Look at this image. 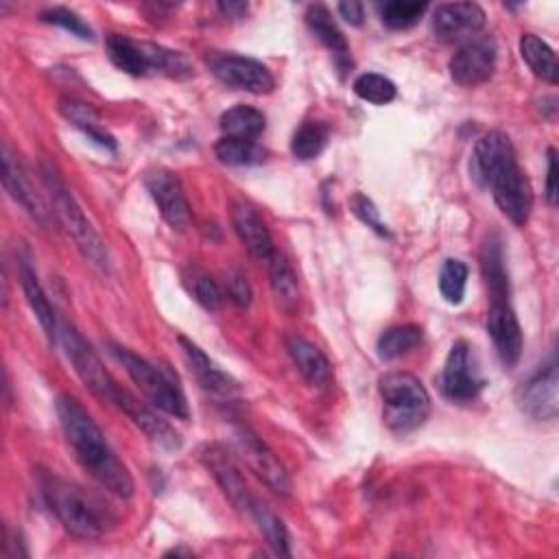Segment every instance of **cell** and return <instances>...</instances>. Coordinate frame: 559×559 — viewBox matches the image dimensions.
Returning a JSON list of instances; mask_svg holds the SVG:
<instances>
[{
	"label": "cell",
	"mask_w": 559,
	"mask_h": 559,
	"mask_svg": "<svg viewBox=\"0 0 559 559\" xmlns=\"http://www.w3.org/2000/svg\"><path fill=\"white\" fill-rule=\"evenodd\" d=\"M480 271L491 301H509V273L504 266L502 240L496 231L487 234L480 245Z\"/></svg>",
	"instance_id": "cb8c5ba5"
},
{
	"label": "cell",
	"mask_w": 559,
	"mask_h": 559,
	"mask_svg": "<svg viewBox=\"0 0 559 559\" xmlns=\"http://www.w3.org/2000/svg\"><path fill=\"white\" fill-rule=\"evenodd\" d=\"M349 205H352V212H354L362 223H367V227H371V229L378 231L380 236H386V234H389L386 225L380 221L378 207L373 205V201H371L369 197H365L362 192H354V197L349 199Z\"/></svg>",
	"instance_id": "f35d334b"
},
{
	"label": "cell",
	"mask_w": 559,
	"mask_h": 559,
	"mask_svg": "<svg viewBox=\"0 0 559 559\" xmlns=\"http://www.w3.org/2000/svg\"><path fill=\"white\" fill-rule=\"evenodd\" d=\"M39 491L50 513L76 537L96 539L116 524V515L100 498L66 478L41 474Z\"/></svg>",
	"instance_id": "3957f363"
},
{
	"label": "cell",
	"mask_w": 559,
	"mask_h": 559,
	"mask_svg": "<svg viewBox=\"0 0 559 559\" xmlns=\"http://www.w3.org/2000/svg\"><path fill=\"white\" fill-rule=\"evenodd\" d=\"M546 201L550 205L557 203V153L548 148L546 153Z\"/></svg>",
	"instance_id": "60d3db41"
},
{
	"label": "cell",
	"mask_w": 559,
	"mask_h": 559,
	"mask_svg": "<svg viewBox=\"0 0 559 559\" xmlns=\"http://www.w3.org/2000/svg\"><path fill=\"white\" fill-rule=\"evenodd\" d=\"M218 127L223 135L227 138H240V140H258L266 129V118L260 109L249 105H236L221 114Z\"/></svg>",
	"instance_id": "4316f807"
},
{
	"label": "cell",
	"mask_w": 559,
	"mask_h": 559,
	"mask_svg": "<svg viewBox=\"0 0 559 559\" xmlns=\"http://www.w3.org/2000/svg\"><path fill=\"white\" fill-rule=\"evenodd\" d=\"M338 13L341 17L352 24V26H360L362 24V17H365V9L360 2H338Z\"/></svg>",
	"instance_id": "b9f144b4"
},
{
	"label": "cell",
	"mask_w": 559,
	"mask_h": 559,
	"mask_svg": "<svg viewBox=\"0 0 559 559\" xmlns=\"http://www.w3.org/2000/svg\"><path fill=\"white\" fill-rule=\"evenodd\" d=\"M59 338L63 345V352L74 369V373L81 378V382L103 402L114 404L118 382L109 376V371L103 367L98 354L94 347L81 336V332L68 323L59 328Z\"/></svg>",
	"instance_id": "ba28073f"
},
{
	"label": "cell",
	"mask_w": 559,
	"mask_h": 559,
	"mask_svg": "<svg viewBox=\"0 0 559 559\" xmlns=\"http://www.w3.org/2000/svg\"><path fill=\"white\" fill-rule=\"evenodd\" d=\"M114 404L159 448L164 450H177L181 445V437L177 435V430L162 419L157 413H153L148 406H144L142 402H138L127 389L116 391Z\"/></svg>",
	"instance_id": "d6986e66"
},
{
	"label": "cell",
	"mask_w": 559,
	"mask_h": 559,
	"mask_svg": "<svg viewBox=\"0 0 559 559\" xmlns=\"http://www.w3.org/2000/svg\"><path fill=\"white\" fill-rule=\"evenodd\" d=\"M328 127L323 122H304L295 133H293V140H290V153L297 157V159H314L328 144Z\"/></svg>",
	"instance_id": "836d02e7"
},
{
	"label": "cell",
	"mask_w": 559,
	"mask_h": 559,
	"mask_svg": "<svg viewBox=\"0 0 559 559\" xmlns=\"http://www.w3.org/2000/svg\"><path fill=\"white\" fill-rule=\"evenodd\" d=\"M439 386L441 393L452 402H472L478 397V393L485 386V378L480 376L469 343L456 341L452 345L443 362Z\"/></svg>",
	"instance_id": "9c48e42d"
},
{
	"label": "cell",
	"mask_w": 559,
	"mask_h": 559,
	"mask_svg": "<svg viewBox=\"0 0 559 559\" xmlns=\"http://www.w3.org/2000/svg\"><path fill=\"white\" fill-rule=\"evenodd\" d=\"M39 20L46 22V24H55V26H61L63 31H68L70 35H76L81 39H92V28L70 9H63V7H50V9H44L39 13Z\"/></svg>",
	"instance_id": "74e56055"
},
{
	"label": "cell",
	"mask_w": 559,
	"mask_h": 559,
	"mask_svg": "<svg viewBox=\"0 0 559 559\" xmlns=\"http://www.w3.org/2000/svg\"><path fill=\"white\" fill-rule=\"evenodd\" d=\"M105 50H107L109 61L118 70H122L131 76H144L148 72H162L168 76H186L192 72V68L183 55L162 48L157 44L135 41L120 33L107 35Z\"/></svg>",
	"instance_id": "5b68a950"
},
{
	"label": "cell",
	"mask_w": 559,
	"mask_h": 559,
	"mask_svg": "<svg viewBox=\"0 0 559 559\" xmlns=\"http://www.w3.org/2000/svg\"><path fill=\"white\" fill-rule=\"evenodd\" d=\"M520 55L535 76H539L542 81H546L550 85H555L559 81L555 50L542 37H537L533 33H524L520 37Z\"/></svg>",
	"instance_id": "83f0119b"
},
{
	"label": "cell",
	"mask_w": 559,
	"mask_h": 559,
	"mask_svg": "<svg viewBox=\"0 0 559 559\" xmlns=\"http://www.w3.org/2000/svg\"><path fill=\"white\" fill-rule=\"evenodd\" d=\"M227 295L240 308H247L251 304V295L253 293H251V286H249V282H247V277L242 273L236 271V273L229 275V280H227Z\"/></svg>",
	"instance_id": "ab89813d"
},
{
	"label": "cell",
	"mask_w": 559,
	"mask_h": 559,
	"mask_svg": "<svg viewBox=\"0 0 559 559\" xmlns=\"http://www.w3.org/2000/svg\"><path fill=\"white\" fill-rule=\"evenodd\" d=\"M306 24L314 33V37L334 55L341 68L349 66V46L336 22L332 20L330 11L323 4H310L306 9Z\"/></svg>",
	"instance_id": "484cf974"
},
{
	"label": "cell",
	"mask_w": 559,
	"mask_h": 559,
	"mask_svg": "<svg viewBox=\"0 0 559 559\" xmlns=\"http://www.w3.org/2000/svg\"><path fill=\"white\" fill-rule=\"evenodd\" d=\"M269 277H271V290L280 308L293 312L299 304V282L284 253L273 251V255L269 258Z\"/></svg>",
	"instance_id": "f1b7e54d"
},
{
	"label": "cell",
	"mask_w": 559,
	"mask_h": 559,
	"mask_svg": "<svg viewBox=\"0 0 559 559\" xmlns=\"http://www.w3.org/2000/svg\"><path fill=\"white\" fill-rule=\"evenodd\" d=\"M179 345L186 354V360L194 373V378L199 380V384L216 395H231L238 386L236 380L225 373L199 345H194L192 341H188L186 336H179Z\"/></svg>",
	"instance_id": "603a6c76"
},
{
	"label": "cell",
	"mask_w": 559,
	"mask_h": 559,
	"mask_svg": "<svg viewBox=\"0 0 559 559\" xmlns=\"http://www.w3.org/2000/svg\"><path fill=\"white\" fill-rule=\"evenodd\" d=\"M234 443L238 454L245 459V463L253 469V474L275 493L288 496L290 493V476L282 461L273 454V450L249 428H236L234 430Z\"/></svg>",
	"instance_id": "30bf717a"
},
{
	"label": "cell",
	"mask_w": 559,
	"mask_h": 559,
	"mask_svg": "<svg viewBox=\"0 0 559 559\" xmlns=\"http://www.w3.org/2000/svg\"><path fill=\"white\" fill-rule=\"evenodd\" d=\"M424 338V330L415 323H404V325H393L384 330L378 338V356L382 360H393L400 358L402 354L411 352L415 345H419Z\"/></svg>",
	"instance_id": "4dcf8cb0"
},
{
	"label": "cell",
	"mask_w": 559,
	"mask_h": 559,
	"mask_svg": "<svg viewBox=\"0 0 559 559\" xmlns=\"http://www.w3.org/2000/svg\"><path fill=\"white\" fill-rule=\"evenodd\" d=\"M181 277H183L186 290L192 295V299H194L199 306H203V308L210 310V312H216V310L223 306L225 295H223L218 282H216L212 275H207L203 269H199V266H188Z\"/></svg>",
	"instance_id": "f546056e"
},
{
	"label": "cell",
	"mask_w": 559,
	"mask_h": 559,
	"mask_svg": "<svg viewBox=\"0 0 559 559\" xmlns=\"http://www.w3.org/2000/svg\"><path fill=\"white\" fill-rule=\"evenodd\" d=\"M249 515L253 518V522L258 524L260 533L264 535V539L269 542V546L277 552V555H290V548H288V531L284 526V522L262 502H253L251 509H249Z\"/></svg>",
	"instance_id": "d6a6232c"
},
{
	"label": "cell",
	"mask_w": 559,
	"mask_h": 559,
	"mask_svg": "<svg viewBox=\"0 0 559 559\" xmlns=\"http://www.w3.org/2000/svg\"><path fill=\"white\" fill-rule=\"evenodd\" d=\"M286 352L297 367V371L304 376V380L312 386H328L332 380V365L328 356L308 338L299 334H288L286 341Z\"/></svg>",
	"instance_id": "7402d4cb"
},
{
	"label": "cell",
	"mask_w": 559,
	"mask_h": 559,
	"mask_svg": "<svg viewBox=\"0 0 559 559\" xmlns=\"http://www.w3.org/2000/svg\"><path fill=\"white\" fill-rule=\"evenodd\" d=\"M231 225H234V231L238 234L240 242L247 247V251L255 260L269 262V258L275 251L273 238H271V231H269L264 218L258 214V210L251 203H247V201L231 203Z\"/></svg>",
	"instance_id": "ffe728a7"
},
{
	"label": "cell",
	"mask_w": 559,
	"mask_h": 559,
	"mask_svg": "<svg viewBox=\"0 0 559 559\" xmlns=\"http://www.w3.org/2000/svg\"><path fill=\"white\" fill-rule=\"evenodd\" d=\"M44 183H46V190L50 194L57 218L72 234V238H74L79 251L83 253V258L90 260L94 266L107 271L109 269L107 247H105L100 234L87 221L85 212L81 210V205L76 203L72 192L66 188V183L50 168H44Z\"/></svg>",
	"instance_id": "8992f818"
},
{
	"label": "cell",
	"mask_w": 559,
	"mask_h": 559,
	"mask_svg": "<svg viewBox=\"0 0 559 559\" xmlns=\"http://www.w3.org/2000/svg\"><path fill=\"white\" fill-rule=\"evenodd\" d=\"M382 419L395 435L419 428L430 415V395L421 380L406 371H393L380 378Z\"/></svg>",
	"instance_id": "277c9868"
},
{
	"label": "cell",
	"mask_w": 559,
	"mask_h": 559,
	"mask_svg": "<svg viewBox=\"0 0 559 559\" xmlns=\"http://www.w3.org/2000/svg\"><path fill=\"white\" fill-rule=\"evenodd\" d=\"M496 59H498L496 41L491 37H478V39H469L465 46H461L452 55L448 70L454 83L474 87L491 79L496 70Z\"/></svg>",
	"instance_id": "7c38bea8"
},
{
	"label": "cell",
	"mask_w": 559,
	"mask_h": 559,
	"mask_svg": "<svg viewBox=\"0 0 559 559\" xmlns=\"http://www.w3.org/2000/svg\"><path fill=\"white\" fill-rule=\"evenodd\" d=\"M2 186L9 197L31 214L33 221H37L41 227L50 225V216L55 214V210H48L46 201L35 192L24 166L13 155L9 142H2Z\"/></svg>",
	"instance_id": "5bb4252c"
},
{
	"label": "cell",
	"mask_w": 559,
	"mask_h": 559,
	"mask_svg": "<svg viewBox=\"0 0 559 559\" xmlns=\"http://www.w3.org/2000/svg\"><path fill=\"white\" fill-rule=\"evenodd\" d=\"M210 70L227 87L245 90L251 94H271L275 87L271 70L251 57L216 55L210 59Z\"/></svg>",
	"instance_id": "8fae6325"
},
{
	"label": "cell",
	"mask_w": 559,
	"mask_h": 559,
	"mask_svg": "<svg viewBox=\"0 0 559 559\" xmlns=\"http://www.w3.org/2000/svg\"><path fill=\"white\" fill-rule=\"evenodd\" d=\"M55 406L63 437L79 463L100 487L120 498H131L135 485L127 465L118 459L103 430L83 408V404L72 395H59Z\"/></svg>",
	"instance_id": "7a4b0ae2"
},
{
	"label": "cell",
	"mask_w": 559,
	"mask_h": 559,
	"mask_svg": "<svg viewBox=\"0 0 559 559\" xmlns=\"http://www.w3.org/2000/svg\"><path fill=\"white\" fill-rule=\"evenodd\" d=\"M144 186L155 201L162 218L173 229H186L190 223V203L186 199L183 186L170 170H151L144 177Z\"/></svg>",
	"instance_id": "9a60e30c"
},
{
	"label": "cell",
	"mask_w": 559,
	"mask_h": 559,
	"mask_svg": "<svg viewBox=\"0 0 559 559\" xmlns=\"http://www.w3.org/2000/svg\"><path fill=\"white\" fill-rule=\"evenodd\" d=\"M426 9H428V2L393 0L380 7V20L391 31H406L421 20Z\"/></svg>",
	"instance_id": "e575fe53"
},
{
	"label": "cell",
	"mask_w": 559,
	"mask_h": 559,
	"mask_svg": "<svg viewBox=\"0 0 559 559\" xmlns=\"http://www.w3.org/2000/svg\"><path fill=\"white\" fill-rule=\"evenodd\" d=\"M216 7H218V11H221L223 15H227V17H242V15L249 11L247 2H234V0L218 2Z\"/></svg>",
	"instance_id": "7bdbcfd3"
},
{
	"label": "cell",
	"mask_w": 559,
	"mask_h": 559,
	"mask_svg": "<svg viewBox=\"0 0 559 559\" xmlns=\"http://www.w3.org/2000/svg\"><path fill=\"white\" fill-rule=\"evenodd\" d=\"M469 175L480 188H489L498 210L518 227L526 225L533 210V188L518 164L513 142L502 131H487L474 144Z\"/></svg>",
	"instance_id": "6da1fadb"
},
{
	"label": "cell",
	"mask_w": 559,
	"mask_h": 559,
	"mask_svg": "<svg viewBox=\"0 0 559 559\" xmlns=\"http://www.w3.org/2000/svg\"><path fill=\"white\" fill-rule=\"evenodd\" d=\"M201 461L203 465L210 469V474L214 476V480L218 483V487L223 489V493L227 496V500L249 513L251 504L255 502V498L251 496L238 465L234 463V459L227 454V450L218 443H207L201 448Z\"/></svg>",
	"instance_id": "2e32d148"
},
{
	"label": "cell",
	"mask_w": 559,
	"mask_h": 559,
	"mask_svg": "<svg viewBox=\"0 0 559 559\" xmlns=\"http://www.w3.org/2000/svg\"><path fill=\"white\" fill-rule=\"evenodd\" d=\"M485 26V11L476 2H445L432 11V33L441 41H461Z\"/></svg>",
	"instance_id": "e0dca14e"
},
{
	"label": "cell",
	"mask_w": 559,
	"mask_h": 559,
	"mask_svg": "<svg viewBox=\"0 0 559 559\" xmlns=\"http://www.w3.org/2000/svg\"><path fill=\"white\" fill-rule=\"evenodd\" d=\"M17 277H20V284H22V290L26 295V301L35 314V319L39 321L46 338L50 343L57 341V334H59V328H57V317H55V310L39 284V277H37V271L33 266V258L28 251H22L17 253Z\"/></svg>",
	"instance_id": "44dd1931"
},
{
	"label": "cell",
	"mask_w": 559,
	"mask_h": 559,
	"mask_svg": "<svg viewBox=\"0 0 559 559\" xmlns=\"http://www.w3.org/2000/svg\"><path fill=\"white\" fill-rule=\"evenodd\" d=\"M214 155L225 166H251V164H260L266 153L253 140L223 135L214 144Z\"/></svg>",
	"instance_id": "1f68e13d"
},
{
	"label": "cell",
	"mask_w": 559,
	"mask_h": 559,
	"mask_svg": "<svg viewBox=\"0 0 559 559\" xmlns=\"http://www.w3.org/2000/svg\"><path fill=\"white\" fill-rule=\"evenodd\" d=\"M352 90L358 98H362L367 103H373V105H386L397 94L395 83L391 79H386L384 74H378V72L358 74L352 83Z\"/></svg>",
	"instance_id": "d590c367"
},
{
	"label": "cell",
	"mask_w": 559,
	"mask_h": 559,
	"mask_svg": "<svg viewBox=\"0 0 559 559\" xmlns=\"http://www.w3.org/2000/svg\"><path fill=\"white\" fill-rule=\"evenodd\" d=\"M59 114H61L70 124H74L81 133H85L92 142H96L98 146L109 148V151H116V140H114V135L100 124L98 111H96L92 105L66 96V98L59 100Z\"/></svg>",
	"instance_id": "d4e9b609"
},
{
	"label": "cell",
	"mask_w": 559,
	"mask_h": 559,
	"mask_svg": "<svg viewBox=\"0 0 559 559\" xmlns=\"http://www.w3.org/2000/svg\"><path fill=\"white\" fill-rule=\"evenodd\" d=\"M111 352L118 358V362L124 367L129 378L135 382V386L142 391V395L162 413L177 417V419H188V402L181 393V389L173 382L170 376H166L159 367L153 362L144 360L142 356L133 354L131 349L111 343Z\"/></svg>",
	"instance_id": "52a82bcc"
},
{
	"label": "cell",
	"mask_w": 559,
	"mask_h": 559,
	"mask_svg": "<svg viewBox=\"0 0 559 559\" xmlns=\"http://www.w3.org/2000/svg\"><path fill=\"white\" fill-rule=\"evenodd\" d=\"M487 332L504 367H513L522 354V330L509 301H491L487 312Z\"/></svg>",
	"instance_id": "ac0fdd59"
},
{
	"label": "cell",
	"mask_w": 559,
	"mask_h": 559,
	"mask_svg": "<svg viewBox=\"0 0 559 559\" xmlns=\"http://www.w3.org/2000/svg\"><path fill=\"white\" fill-rule=\"evenodd\" d=\"M465 284H467V264L456 260V258H448L441 264L439 271V293L448 304H461L463 295H465Z\"/></svg>",
	"instance_id": "8d00e7d4"
},
{
	"label": "cell",
	"mask_w": 559,
	"mask_h": 559,
	"mask_svg": "<svg viewBox=\"0 0 559 559\" xmlns=\"http://www.w3.org/2000/svg\"><path fill=\"white\" fill-rule=\"evenodd\" d=\"M557 384V362L550 360L518 389L515 400L520 411L533 419H555L559 411Z\"/></svg>",
	"instance_id": "4fadbf2b"
}]
</instances>
